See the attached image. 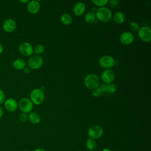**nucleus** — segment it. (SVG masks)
Wrapping results in <instances>:
<instances>
[{
  "label": "nucleus",
  "mask_w": 151,
  "mask_h": 151,
  "mask_svg": "<svg viewBox=\"0 0 151 151\" xmlns=\"http://www.w3.org/2000/svg\"><path fill=\"white\" fill-rule=\"evenodd\" d=\"M85 86L90 90H93L99 87L100 81L99 76L94 73H90L87 74L84 78Z\"/></svg>",
  "instance_id": "nucleus-1"
},
{
  "label": "nucleus",
  "mask_w": 151,
  "mask_h": 151,
  "mask_svg": "<svg viewBox=\"0 0 151 151\" xmlns=\"http://www.w3.org/2000/svg\"><path fill=\"white\" fill-rule=\"evenodd\" d=\"M95 14L98 19L104 22L110 21L113 15L111 10L104 6L97 9Z\"/></svg>",
  "instance_id": "nucleus-2"
},
{
  "label": "nucleus",
  "mask_w": 151,
  "mask_h": 151,
  "mask_svg": "<svg viewBox=\"0 0 151 151\" xmlns=\"http://www.w3.org/2000/svg\"><path fill=\"white\" fill-rule=\"evenodd\" d=\"M44 92L40 88L33 89L30 93V100L36 105L41 104L44 101Z\"/></svg>",
  "instance_id": "nucleus-3"
},
{
  "label": "nucleus",
  "mask_w": 151,
  "mask_h": 151,
  "mask_svg": "<svg viewBox=\"0 0 151 151\" xmlns=\"http://www.w3.org/2000/svg\"><path fill=\"white\" fill-rule=\"evenodd\" d=\"M20 110L24 113H31L33 109V103L30 99L27 97L21 99L18 103Z\"/></svg>",
  "instance_id": "nucleus-4"
},
{
  "label": "nucleus",
  "mask_w": 151,
  "mask_h": 151,
  "mask_svg": "<svg viewBox=\"0 0 151 151\" xmlns=\"http://www.w3.org/2000/svg\"><path fill=\"white\" fill-rule=\"evenodd\" d=\"M44 60L39 55H32L30 57L27 61V64L30 69L36 70L40 68L43 64Z\"/></svg>",
  "instance_id": "nucleus-5"
},
{
  "label": "nucleus",
  "mask_w": 151,
  "mask_h": 151,
  "mask_svg": "<svg viewBox=\"0 0 151 151\" xmlns=\"http://www.w3.org/2000/svg\"><path fill=\"white\" fill-rule=\"evenodd\" d=\"M115 60L110 55H103L101 57L99 61L100 66L105 69H110L115 65Z\"/></svg>",
  "instance_id": "nucleus-6"
},
{
  "label": "nucleus",
  "mask_w": 151,
  "mask_h": 151,
  "mask_svg": "<svg viewBox=\"0 0 151 151\" xmlns=\"http://www.w3.org/2000/svg\"><path fill=\"white\" fill-rule=\"evenodd\" d=\"M103 134V129L99 125H93L88 130V135L90 139L96 140L100 139Z\"/></svg>",
  "instance_id": "nucleus-7"
},
{
  "label": "nucleus",
  "mask_w": 151,
  "mask_h": 151,
  "mask_svg": "<svg viewBox=\"0 0 151 151\" xmlns=\"http://www.w3.org/2000/svg\"><path fill=\"white\" fill-rule=\"evenodd\" d=\"M139 38L144 42H149L151 40V29L148 26H143L138 30Z\"/></svg>",
  "instance_id": "nucleus-8"
},
{
  "label": "nucleus",
  "mask_w": 151,
  "mask_h": 151,
  "mask_svg": "<svg viewBox=\"0 0 151 151\" xmlns=\"http://www.w3.org/2000/svg\"><path fill=\"white\" fill-rule=\"evenodd\" d=\"M18 48L20 53L24 56H29L34 52L32 45L28 42H21Z\"/></svg>",
  "instance_id": "nucleus-9"
},
{
  "label": "nucleus",
  "mask_w": 151,
  "mask_h": 151,
  "mask_svg": "<svg viewBox=\"0 0 151 151\" xmlns=\"http://www.w3.org/2000/svg\"><path fill=\"white\" fill-rule=\"evenodd\" d=\"M101 78L103 81L106 84L112 83L115 78L114 72L110 69H106L104 70L101 75Z\"/></svg>",
  "instance_id": "nucleus-10"
},
{
  "label": "nucleus",
  "mask_w": 151,
  "mask_h": 151,
  "mask_svg": "<svg viewBox=\"0 0 151 151\" xmlns=\"http://www.w3.org/2000/svg\"><path fill=\"white\" fill-rule=\"evenodd\" d=\"M119 39H120V41L123 44L130 45L133 42L134 40V37L133 34L132 32L125 31L121 34Z\"/></svg>",
  "instance_id": "nucleus-11"
},
{
  "label": "nucleus",
  "mask_w": 151,
  "mask_h": 151,
  "mask_svg": "<svg viewBox=\"0 0 151 151\" xmlns=\"http://www.w3.org/2000/svg\"><path fill=\"white\" fill-rule=\"evenodd\" d=\"M16 27L17 24L15 21L11 18L5 19L2 24V28L4 30L7 32H11L14 31Z\"/></svg>",
  "instance_id": "nucleus-12"
},
{
  "label": "nucleus",
  "mask_w": 151,
  "mask_h": 151,
  "mask_svg": "<svg viewBox=\"0 0 151 151\" xmlns=\"http://www.w3.org/2000/svg\"><path fill=\"white\" fill-rule=\"evenodd\" d=\"M86 9V5L83 2H77L73 6V11L76 16H81L84 14Z\"/></svg>",
  "instance_id": "nucleus-13"
},
{
  "label": "nucleus",
  "mask_w": 151,
  "mask_h": 151,
  "mask_svg": "<svg viewBox=\"0 0 151 151\" xmlns=\"http://www.w3.org/2000/svg\"><path fill=\"white\" fill-rule=\"evenodd\" d=\"M40 9V5L38 1H31L28 2L27 4V10L28 11L32 14H37Z\"/></svg>",
  "instance_id": "nucleus-14"
},
{
  "label": "nucleus",
  "mask_w": 151,
  "mask_h": 151,
  "mask_svg": "<svg viewBox=\"0 0 151 151\" xmlns=\"http://www.w3.org/2000/svg\"><path fill=\"white\" fill-rule=\"evenodd\" d=\"M5 107L9 111H14L18 108V103L17 101L12 98L8 99L5 101Z\"/></svg>",
  "instance_id": "nucleus-15"
},
{
  "label": "nucleus",
  "mask_w": 151,
  "mask_h": 151,
  "mask_svg": "<svg viewBox=\"0 0 151 151\" xmlns=\"http://www.w3.org/2000/svg\"><path fill=\"white\" fill-rule=\"evenodd\" d=\"M99 87L101 88L103 93L106 92L110 94H113L116 91V87L115 84L113 83H109V84L104 83L101 84Z\"/></svg>",
  "instance_id": "nucleus-16"
},
{
  "label": "nucleus",
  "mask_w": 151,
  "mask_h": 151,
  "mask_svg": "<svg viewBox=\"0 0 151 151\" xmlns=\"http://www.w3.org/2000/svg\"><path fill=\"white\" fill-rule=\"evenodd\" d=\"M113 19L114 20V21L119 24H122L123 22H124V20H125V15L124 14L120 11H117L113 15H112Z\"/></svg>",
  "instance_id": "nucleus-17"
},
{
  "label": "nucleus",
  "mask_w": 151,
  "mask_h": 151,
  "mask_svg": "<svg viewBox=\"0 0 151 151\" xmlns=\"http://www.w3.org/2000/svg\"><path fill=\"white\" fill-rule=\"evenodd\" d=\"M26 62L24 59L18 58L14 61L12 63L13 67L17 70H22L26 67Z\"/></svg>",
  "instance_id": "nucleus-18"
},
{
  "label": "nucleus",
  "mask_w": 151,
  "mask_h": 151,
  "mask_svg": "<svg viewBox=\"0 0 151 151\" xmlns=\"http://www.w3.org/2000/svg\"><path fill=\"white\" fill-rule=\"evenodd\" d=\"M28 119L30 123L34 124H38L41 120L40 116L36 112H31L28 116Z\"/></svg>",
  "instance_id": "nucleus-19"
},
{
  "label": "nucleus",
  "mask_w": 151,
  "mask_h": 151,
  "mask_svg": "<svg viewBox=\"0 0 151 151\" xmlns=\"http://www.w3.org/2000/svg\"><path fill=\"white\" fill-rule=\"evenodd\" d=\"M61 21L64 25H70L73 21V18L70 14L65 13L61 15Z\"/></svg>",
  "instance_id": "nucleus-20"
},
{
  "label": "nucleus",
  "mask_w": 151,
  "mask_h": 151,
  "mask_svg": "<svg viewBox=\"0 0 151 151\" xmlns=\"http://www.w3.org/2000/svg\"><path fill=\"white\" fill-rule=\"evenodd\" d=\"M84 18H85V21L87 22L92 23L95 21V19L96 18V14H95V12H94L93 11L88 12L86 14Z\"/></svg>",
  "instance_id": "nucleus-21"
},
{
  "label": "nucleus",
  "mask_w": 151,
  "mask_h": 151,
  "mask_svg": "<svg viewBox=\"0 0 151 151\" xmlns=\"http://www.w3.org/2000/svg\"><path fill=\"white\" fill-rule=\"evenodd\" d=\"M86 145V147H87L88 150H94L96 149V142L95 140L89 138V139H88L87 140Z\"/></svg>",
  "instance_id": "nucleus-22"
},
{
  "label": "nucleus",
  "mask_w": 151,
  "mask_h": 151,
  "mask_svg": "<svg viewBox=\"0 0 151 151\" xmlns=\"http://www.w3.org/2000/svg\"><path fill=\"white\" fill-rule=\"evenodd\" d=\"M44 50H45L44 45L41 44H37L35 47V48L34 49V52L36 54H41L44 52Z\"/></svg>",
  "instance_id": "nucleus-23"
},
{
  "label": "nucleus",
  "mask_w": 151,
  "mask_h": 151,
  "mask_svg": "<svg viewBox=\"0 0 151 151\" xmlns=\"http://www.w3.org/2000/svg\"><path fill=\"white\" fill-rule=\"evenodd\" d=\"M108 0H93L92 2L96 5L97 6H99L100 8L104 7V5H106L108 3Z\"/></svg>",
  "instance_id": "nucleus-24"
},
{
  "label": "nucleus",
  "mask_w": 151,
  "mask_h": 151,
  "mask_svg": "<svg viewBox=\"0 0 151 151\" xmlns=\"http://www.w3.org/2000/svg\"><path fill=\"white\" fill-rule=\"evenodd\" d=\"M129 28L133 32L138 31L140 28L139 24L136 22H131L129 24Z\"/></svg>",
  "instance_id": "nucleus-25"
},
{
  "label": "nucleus",
  "mask_w": 151,
  "mask_h": 151,
  "mask_svg": "<svg viewBox=\"0 0 151 151\" xmlns=\"http://www.w3.org/2000/svg\"><path fill=\"white\" fill-rule=\"evenodd\" d=\"M102 93H103V91H101V88L99 87H98L92 90V95L96 97L100 96Z\"/></svg>",
  "instance_id": "nucleus-26"
},
{
  "label": "nucleus",
  "mask_w": 151,
  "mask_h": 151,
  "mask_svg": "<svg viewBox=\"0 0 151 151\" xmlns=\"http://www.w3.org/2000/svg\"><path fill=\"white\" fill-rule=\"evenodd\" d=\"M27 119H28V116L26 113H22L19 116V119L21 122H22V123L25 122L27 121Z\"/></svg>",
  "instance_id": "nucleus-27"
},
{
  "label": "nucleus",
  "mask_w": 151,
  "mask_h": 151,
  "mask_svg": "<svg viewBox=\"0 0 151 151\" xmlns=\"http://www.w3.org/2000/svg\"><path fill=\"white\" fill-rule=\"evenodd\" d=\"M110 4V6L111 7V8H116L117 6H119V2L117 0H110V1L108 2Z\"/></svg>",
  "instance_id": "nucleus-28"
},
{
  "label": "nucleus",
  "mask_w": 151,
  "mask_h": 151,
  "mask_svg": "<svg viewBox=\"0 0 151 151\" xmlns=\"http://www.w3.org/2000/svg\"><path fill=\"white\" fill-rule=\"evenodd\" d=\"M5 99V94L4 91L0 88V104L4 102Z\"/></svg>",
  "instance_id": "nucleus-29"
},
{
  "label": "nucleus",
  "mask_w": 151,
  "mask_h": 151,
  "mask_svg": "<svg viewBox=\"0 0 151 151\" xmlns=\"http://www.w3.org/2000/svg\"><path fill=\"white\" fill-rule=\"evenodd\" d=\"M4 115V110L0 106V118H1Z\"/></svg>",
  "instance_id": "nucleus-30"
},
{
  "label": "nucleus",
  "mask_w": 151,
  "mask_h": 151,
  "mask_svg": "<svg viewBox=\"0 0 151 151\" xmlns=\"http://www.w3.org/2000/svg\"><path fill=\"white\" fill-rule=\"evenodd\" d=\"M30 71H31V69L29 67H25L24 68V72L25 73H28L30 72Z\"/></svg>",
  "instance_id": "nucleus-31"
},
{
  "label": "nucleus",
  "mask_w": 151,
  "mask_h": 151,
  "mask_svg": "<svg viewBox=\"0 0 151 151\" xmlns=\"http://www.w3.org/2000/svg\"><path fill=\"white\" fill-rule=\"evenodd\" d=\"M34 151H46V150L41 148H37V149H35Z\"/></svg>",
  "instance_id": "nucleus-32"
},
{
  "label": "nucleus",
  "mask_w": 151,
  "mask_h": 151,
  "mask_svg": "<svg viewBox=\"0 0 151 151\" xmlns=\"http://www.w3.org/2000/svg\"><path fill=\"white\" fill-rule=\"evenodd\" d=\"M2 51H3V46H2V45L0 43V54L2 52Z\"/></svg>",
  "instance_id": "nucleus-33"
},
{
  "label": "nucleus",
  "mask_w": 151,
  "mask_h": 151,
  "mask_svg": "<svg viewBox=\"0 0 151 151\" xmlns=\"http://www.w3.org/2000/svg\"><path fill=\"white\" fill-rule=\"evenodd\" d=\"M102 151H112V150H111V149H109V148L106 147V148H104V149L102 150Z\"/></svg>",
  "instance_id": "nucleus-34"
},
{
  "label": "nucleus",
  "mask_w": 151,
  "mask_h": 151,
  "mask_svg": "<svg viewBox=\"0 0 151 151\" xmlns=\"http://www.w3.org/2000/svg\"><path fill=\"white\" fill-rule=\"evenodd\" d=\"M19 2H22V3H26V2H29V1H28V0H24V1H22V0H20V1H19Z\"/></svg>",
  "instance_id": "nucleus-35"
},
{
  "label": "nucleus",
  "mask_w": 151,
  "mask_h": 151,
  "mask_svg": "<svg viewBox=\"0 0 151 151\" xmlns=\"http://www.w3.org/2000/svg\"><path fill=\"white\" fill-rule=\"evenodd\" d=\"M24 151H29V150H24Z\"/></svg>",
  "instance_id": "nucleus-36"
}]
</instances>
